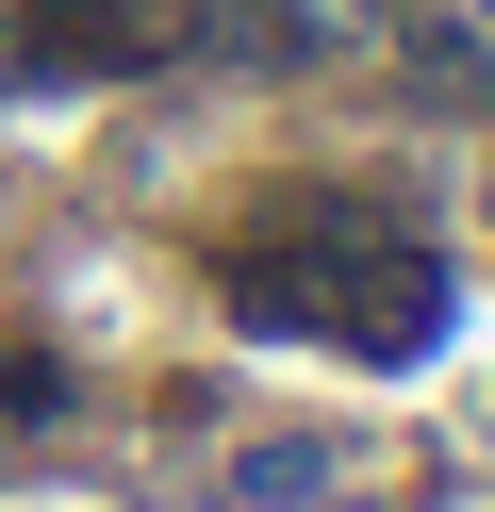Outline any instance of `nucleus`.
Masks as SVG:
<instances>
[{
	"instance_id": "obj_1",
	"label": "nucleus",
	"mask_w": 495,
	"mask_h": 512,
	"mask_svg": "<svg viewBox=\"0 0 495 512\" xmlns=\"http://www.w3.org/2000/svg\"><path fill=\"white\" fill-rule=\"evenodd\" d=\"M132 17L116 0H50V17H17V34H0V83H99V67H132Z\"/></svg>"
}]
</instances>
